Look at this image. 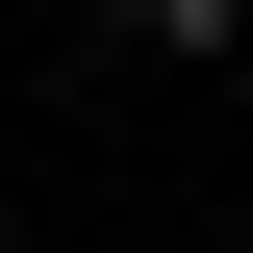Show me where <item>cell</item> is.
<instances>
[{
    "label": "cell",
    "instance_id": "1",
    "mask_svg": "<svg viewBox=\"0 0 253 253\" xmlns=\"http://www.w3.org/2000/svg\"><path fill=\"white\" fill-rule=\"evenodd\" d=\"M101 26H126V51H203V76H228V51H253V0H101Z\"/></svg>",
    "mask_w": 253,
    "mask_h": 253
},
{
    "label": "cell",
    "instance_id": "2",
    "mask_svg": "<svg viewBox=\"0 0 253 253\" xmlns=\"http://www.w3.org/2000/svg\"><path fill=\"white\" fill-rule=\"evenodd\" d=\"M0 253H51V228H0Z\"/></svg>",
    "mask_w": 253,
    "mask_h": 253
}]
</instances>
